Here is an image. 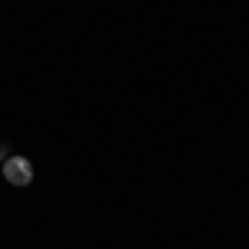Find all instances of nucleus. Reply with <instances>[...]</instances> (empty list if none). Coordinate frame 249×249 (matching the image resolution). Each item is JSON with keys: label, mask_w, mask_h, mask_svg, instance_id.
Masks as SVG:
<instances>
[{"label": "nucleus", "mask_w": 249, "mask_h": 249, "mask_svg": "<svg viewBox=\"0 0 249 249\" xmlns=\"http://www.w3.org/2000/svg\"><path fill=\"white\" fill-rule=\"evenodd\" d=\"M0 166H3V153H0Z\"/></svg>", "instance_id": "2"}, {"label": "nucleus", "mask_w": 249, "mask_h": 249, "mask_svg": "<svg viewBox=\"0 0 249 249\" xmlns=\"http://www.w3.org/2000/svg\"><path fill=\"white\" fill-rule=\"evenodd\" d=\"M3 179L10 183V186H30V179H34V166H30V160L27 156H10V160H3Z\"/></svg>", "instance_id": "1"}]
</instances>
